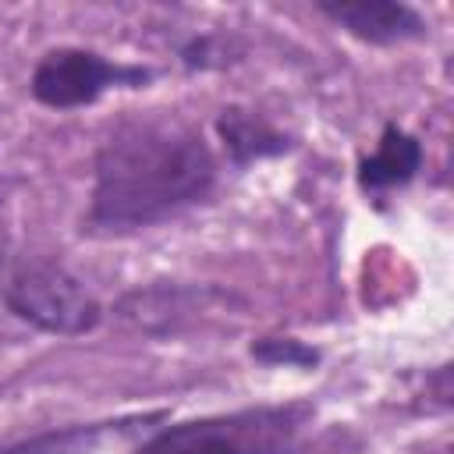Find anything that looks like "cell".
<instances>
[{"mask_svg":"<svg viewBox=\"0 0 454 454\" xmlns=\"http://www.w3.org/2000/svg\"><path fill=\"white\" fill-rule=\"evenodd\" d=\"M213 188L216 156L195 124L167 110H131L96 145L82 234L124 238L160 227L202 206Z\"/></svg>","mask_w":454,"mask_h":454,"instance_id":"6da1fadb","label":"cell"},{"mask_svg":"<svg viewBox=\"0 0 454 454\" xmlns=\"http://www.w3.org/2000/svg\"><path fill=\"white\" fill-rule=\"evenodd\" d=\"M316 404L280 401L170 422L142 440L131 454H298L301 433L312 426Z\"/></svg>","mask_w":454,"mask_h":454,"instance_id":"7a4b0ae2","label":"cell"},{"mask_svg":"<svg viewBox=\"0 0 454 454\" xmlns=\"http://www.w3.org/2000/svg\"><path fill=\"white\" fill-rule=\"evenodd\" d=\"M4 309L39 333L82 337L103 323V305L89 284L53 255H11L0 262Z\"/></svg>","mask_w":454,"mask_h":454,"instance_id":"3957f363","label":"cell"},{"mask_svg":"<svg viewBox=\"0 0 454 454\" xmlns=\"http://www.w3.org/2000/svg\"><path fill=\"white\" fill-rule=\"evenodd\" d=\"M153 78L156 71L145 64H121L85 46H53L35 60L28 92L50 110H78L99 103L110 89H145Z\"/></svg>","mask_w":454,"mask_h":454,"instance_id":"277c9868","label":"cell"},{"mask_svg":"<svg viewBox=\"0 0 454 454\" xmlns=\"http://www.w3.org/2000/svg\"><path fill=\"white\" fill-rule=\"evenodd\" d=\"M316 11L369 46H397L426 39V18L404 0H316Z\"/></svg>","mask_w":454,"mask_h":454,"instance_id":"5b68a950","label":"cell"},{"mask_svg":"<svg viewBox=\"0 0 454 454\" xmlns=\"http://www.w3.org/2000/svg\"><path fill=\"white\" fill-rule=\"evenodd\" d=\"M220 287L209 284H174V280H160L149 287H135L117 301V316L128 319L131 326H138L142 333L153 337H170L181 333L188 316L199 312L209 298H220Z\"/></svg>","mask_w":454,"mask_h":454,"instance_id":"8992f818","label":"cell"},{"mask_svg":"<svg viewBox=\"0 0 454 454\" xmlns=\"http://www.w3.org/2000/svg\"><path fill=\"white\" fill-rule=\"evenodd\" d=\"M426 163V149L422 142L404 131L401 124L387 121L380 138H376V149L365 153L355 167V181L365 195H383V192H394V188H404L419 177Z\"/></svg>","mask_w":454,"mask_h":454,"instance_id":"52a82bcc","label":"cell"},{"mask_svg":"<svg viewBox=\"0 0 454 454\" xmlns=\"http://www.w3.org/2000/svg\"><path fill=\"white\" fill-rule=\"evenodd\" d=\"M216 135H220V145L234 170H245L259 160H273V156H284L294 149V138L284 128H277L259 110H248L238 103H231L216 114Z\"/></svg>","mask_w":454,"mask_h":454,"instance_id":"ba28073f","label":"cell"},{"mask_svg":"<svg viewBox=\"0 0 454 454\" xmlns=\"http://www.w3.org/2000/svg\"><path fill=\"white\" fill-rule=\"evenodd\" d=\"M114 422H89V426H57L32 440L11 443L0 454H92L99 440L110 433Z\"/></svg>","mask_w":454,"mask_h":454,"instance_id":"9c48e42d","label":"cell"},{"mask_svg":"<svg viewBox=\"0 0 454 454\" xmlns=\"http://www.w3.org/2000/svg\"><path fill=\"white\" fill-rule=\"evenodd\" d=\"M248 355L259 365H284V369H316L323 362V351L301 337H259L248 344Z\"/></svg>","mask_w":454,"mask_h":454,"instance_id":"30bf717a","label":"cell"},{"mask_svg":"<svg viewBox=\"0 0 454 454\" xmlns=\"http://www.w3.org/2000/svg\"><path fill=\"white\" fill-rule=\"evenodd\" d=\"M231 35H192L184 46H181V67L184 71H213V67H223L231 60Z\"/></svg>","mask_w":454,"mask_h":454,"instance_id":"8fae6325","label":"cell"}]
</instances>
